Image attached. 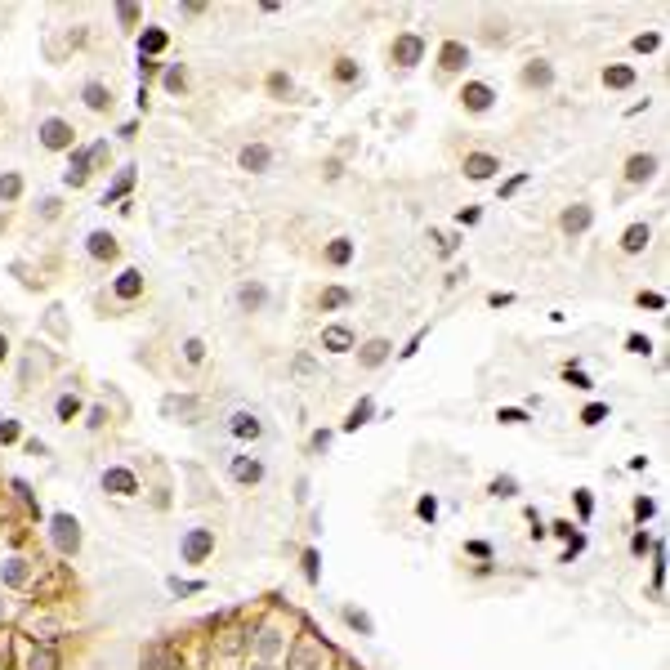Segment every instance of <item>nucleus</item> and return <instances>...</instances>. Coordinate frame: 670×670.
Masks as SVG:
<instances>
[{
  "instance_id": "ddd939ff",
  "label": "nucleus",
  "mask_w": 670,
  "mask_h": 670,
  "mask_svg": "<svg viewBox=\"0 0 670 670\" xmlns=\"http://www.w3.org/2000/svg\"><path fill=\"white\" fill-rule=\"evenodd\" d=\"M148 670H184V657H175L170 648H148Z\"/></svg>"
},
{
  "instance_id": "bb28decb",
  "label": "nucleus",
  "mask_w": 670,
  "mask_h": 670,
  "mask_svg": "<svg viewBox=\"0 0 670 670\" xmlns=\"http://www.w3.org/2000/svg\"><path fill=\"white\" fill-rule=\"evenodd\" d=\"M344 621H349L353 630H362V635H371V630H375V626H371V617H367V612H358V608H344Z\"/></svg>"
},
{
  "instance_id": "de8ad7c7",
  "label": "nucleus",
  "mask_w": 670,
  "mask_h": 670,
  "mask_svg": "<svg viewBox=\"0 0 670 670\" xmlns=\"http://www.w3.org/2000/svg\"><path fill=\"white\" fill-rule=\"evenodd\" d=\"M5 358H9V340L0 335V362H5Z\"/></svg>"
},
{
  "instance_id": "4c0bfd02",
  "label": "nucleus",
  "mask_w": 670,
  "mask_h": 670,
  "mask_svg": "<svg viewBox=\"0 0 670 670\" xmlns=\"http://www.w3.org/2000/svg\"><path fill=\"white\" fill-rule=\"evenodd\" d=\"M170 590H175V594H192V590H201V581H170Z\"/></svg>"
},
{
  "instance_id": "aec40b11",
  "label": "nucleus",
  "mask_w": 670,
  "mask_h": 670,
  "mask_svg": "<svg viewBox=\"0 0 670 670\" xmlns=\"http://www.w3.org/2000/svg\"><path fill=\"white\" fill-rule=\"evenodd\" d=\"M22 670H58V657L50 648H36L27 662H22Z\"/></svg>"
},
{
  "instance_id": "c9c22d12",
  "label": "nucleus",
  "mask_w": 670,
  "mask_h": 670,
  "mask_svg": "<svg viewBox=\"0 0 670 670\" xmlns=\"http://www.w3.org/2000/svg\"><path fill=\"white\" fill-rule=\"evenodd\" d=\"M184 358H188V362H201V358H206V344H201V340H188V344H184Z\"/></svg>"
},
{
  "instance_id": "473e14b6",
  "label": "nucleus",
  "mask_w": 670,
  "mask_h": 670,
  "mask_svg": "<svg viewBox=\"0 0 670 670\" xmlns=\"http://www.w3.org/2000/svg\"><path fill=\"white\" fill-rule=\"evenodd\" d=\"M353 295L349 290H322V309H340V304H349Z\"/></svg>"
},
{
  "instance_id": "b1692460",
  "label": "nucleus",
  "mask_w": 670,
  "mask_h": 670,
  "mask_svg": "<svg viewBox=\"0 0 670 670\" xmlns=\"http://www.w3.org/2000/svg\"><path fill=\"white\" fill-rule=\"evenodd\" d=\"M76 411H81V398H76V394H63V398L54 402V416L63 420V424H67L72 416H76Z\"/></svg>"
},
{
  "instance_id": "a19ab883",
  "label": "nucleus",
  "mask_w": 670,
  "mask_h": 670,
  "mask_svg": "<svg viewBox=\"0 0 670 670\" xmlns=\"http://www.w3.org/2000/svg\"><path fill=\"white\" fill-rule=\"evenodd\" d=\"M304 572H309V581H318V554H304Z\"/></svg>"
},
{
  "instance_id": "37998d69",
  "label": "nucleus",
  "mask_w": 670,
  "mask_h": 670,
  "mask_svg": "<svg viewBox=\"0 0 670 670\" xmlns=\"http://www.w3.org/2000/svg\"><path fill=\"white\" fill-rule=\"evenodd\" d=\"M501 420H505V424H523L528 416H523V411H514V407H509V411H501Z\"/></svg>"
},
{
  "instance_id": "39448f33",
  "label": "nucleus",
  "mask_w": 670,
  "mask_h": 670,
  "mask_svg": "<svg viewBox=\"0 0 670 670\" xmlns=\"http://www.w3.org/2000/svg\"><path fill=\"white\" fill-rule=\"evenodd\" d=\"M460 103H465L469 112H487V107H492V85H483V81L465 85V90H460Z\"/></svg>"
},
{
  "instance_id": "a878e982",
  "label": "nucleus",
  "mask_w": 670,
  "mask_h": 670,
  "mask_svg": "<svg viewBox=\"0 0 670 670\" xmlns=\"http://www.w3.org/2000/svg\"><path fill=\"white\" fill-rule=\"evenodd\" d=\"M27 577H32V568L22 563V558H14V563H5V581H9V586H22Z\"/></svg>"
},
{
  "instance_id": "5701e85b",
  "label": "nucleus",
  "mask_w": 670,
  "mask_h": 670,
  "mask_svg": "<svg viewBox=\"0 0 670 670\" xmlns=\"http://www.w3.org/2000/svg\"><path fill=\"white\" fill-rule=\"evenodd\" d=\"M85 175H90V152H76V156H72V170H67V184L72 188L85 184Z\"/></svg>"
},
{
  "instance_id": "f8f14e48",
  "label": "nucleus",
  "mask_w": 670,
  "mask_h": 670,
  "mask_svg": "<svg viewBox=\"0 0 670 670\" xmlns=\"http://www.w3.org/2000/svg\"><path fill=\"white\" fill-rule=\"evenodd\" d=\"M264 300H268V290H264L260 282H246V286L237 290V304H241V309H246V313H255V309H264Z\"/></svg>"
},
{
  "instance_id": "0eeeda50",
  "label": "nucleus",
  "mask_w": 670,
  "mask_h": 670,
  "mask_svg": "<svg viewBox=\"0 0 670 670\" xmlns=\"http://www.w3.org/2000/svg\"><path fill=\"white\" fill-rule=\"evenodd\" d=\"M268 166H273V148H264V143H246V148H241V170H255V175H260Z\"/></svg>"
},
{
  "instance_id": "2f4dec72",
  "label": "nucleus",
  "mask_w": 670,
  "mask_h": 670,
  "mask_svg": "<svg viewBox=\"0 0 670 670\" xmlns=\"http://www.w3.org/2000/svg\"><path fill=\"white\" fill-rule=\"evenodd\" d=\"M130 179H134V175H130V170H121V179H116V184H112V188H107V192H103V206H107V201H116V197H121V192H126V188H130Z\"/></svg>"
},
{
  "instance_id": "4be33fe9",
  "label": "nucleus",
  "mask_w": 670,
  "mask_h": 670,
  "mask_svg": "<svg viewBox=\"0 0 670 670\" xmlns=\"http://www.w3.org/2000/svg\"><path fill=\"white\" fill-rule=\"evenodd\" d=\"M90 255H94V260H112V255H116V241L107 237V233H94V237H90Z\"/></svg>"
},
{
  "instance_id": "49530a36",
  "label": "nucleus",
  "mask_w": 670,
  "mask_h": 670,
  "mask_svg": "<svg viewBox=\"0 0 670 670\" xmlns=\"http://www.w3.org/2000/svg\"><path fill=\"white\" fill-rule=\"evenodd\" d=\"M639 304H648V309H662L666 300H662V295H652V290H648V295H639Z\"/></svg>"
},
{
  "instance_id": "1a4fd4ad",
  "label": "nucleus",
  "mask_w": 670,
  "mask_h": 670,
  "mask_svg": "<svg viewBox=\"0 0 670 670\" xmlns=\"http://www.w3.org/2000/svg\"><path fill=\"white\" fill-rule=\"evenodd\" d=\"M652 175H657V156L643 152V156H630V161H626V179H630V184H648Z\"/></svg>"
},
{
  "instance_id": "72a5a7b5",
  "label": "nucleus",
  "mask_w": 670,
  "mask_h": 670,
  "mask_svg": "<svg viewBox=\"0 0 670 670\" xmlns=\"http://www.w3.org/2000/svg\"><path fill=\"white\" fill-rule=\"evenodd\" d=\"M367 416H371V402L362 398L358 407H353V416H349V429H358V424H367Z\"/></svg>"
},
{
  "instance_id": "423d86ee",
  "label": "nucleus",
  "mask_w": 670,
  "mask_h": 670,
  "mask_svg": "<svg viewBox=\"0 0 670 670\" xmlns=\"http://www.w3.org/2000/svg\"><path fill=\"white\" fill-rule=\"evenodd\" d=\"M420 54H424V41H420V36H398V41H394V63L411 67Z\"/></svg>"
},
{
  "instance_id": "ea45409f",
  "label": "nucleus",
  "mask_w": 670,
  "mask_h": 670,
  "mask_svg": "<svg viewBox=\"0 0 670 670\" xmlns=\"http://www.w3.org/2000/svg\"><path fill=\"white\" fill-rule=\"evenodd\" d=\"M14 438H18V424L5 420V424H0V443H14Z\"/></svg>"
},
{
  "instance_id": "20e7f679",
  "label": "nucleus",
  "mask_w": 670,
  "mask_h": 670,
  "mask_svg": "<svg viewBox=\"0 0 670 670\" xmlns=\"http://www.w3.org/2000/svg\"><path fill=\"white\" fill-rule=\"evenodd\" d=\"M103 487L112 496H134V492H139V478H134L130 469H107L103 474Z\"/></svg>"
},
{
  "instance_id": "9d476101",
  "label": "nucleus",
  "mask_w": 670,
  "mask_h": 670,
  "mask_svg": "<svg viewBox=\"0 0 670 670\" xmlns=\"http://www.w3.org/2000/svg\"><path fill=\"white\" fill-rule=\"evenodd\" d=\"M558 224H563V233H586L590 228V206H572V210H563V219H558Z\"/></svg>"
},
{
  "instance_id": "c03bdc74",
  "label": "nucleus",
  "mask_w": 670,
  "mask_h": 670,
  "mask_svg": "<svg viewBox=\"0 0 670 670\" xmlns=\"http://www.w3.org/2000/svg\"><path fill=\"white\" fill-rule=\"evenodd\" d=\"M635 50H657V36H652V32H648V36H639V41H635Z\"/></svg>"
},
{
  "instance_id": "f704fd0d",
  "label": "nucleus",
  "mask_w": 670,
  "mask_h": 670,
  "mask_svg": "<svg viewBox=\"0 0 670 670\" xmlns=\"http://www.w3.org/2000/svg\"><path fill=\"white\" fill-rule=\"evenodd\" d=\"M514 492H518V483L509 478V474H505V478H496V483H492V496H514Z\"/></svg>"
},
{
  "instance_id": "2eb2a0df",
  "label": "nucleus",
  "mask_w": 670,
  "mask_h": 670,
  "mask_svg": "<svg viewBox=\"0 0 670 670\" xmlns=\"http://www.w3.org/2000/svg\"><path fill=\"white\" fill-rule=\"evenodd\" d=\"M322 344L331 349V353H344V349H353V335L344 331V326H326V331H322Z\"/></svg>"
},
{
  "instance_id": "58836bf2",
  "label": "nucleus",
  "mask_w": 670,
  "mask_h": 670,
  "mask_svg": "<svg viewBox=\"0 0 670 670\" xmlns=\"http://www.w3.org/2000/svg\"><path fill=\"white\" fill-rule=\"evenodd\" d=\"M166 85H170V90H184V72L170 67V72H166Z\"/></svg>"
},
{
  "instance_id": "7ed1b4c3",
  "label": "nucleus",
  "mask_w": 670,
  "mask_h": 670,
  "mask_svg": "<svg viewBox=\"0 0 670 670\" xmlns=\"http://www.w3.org/2000/svg\"><path fill=\"white\" fill-rule=\"evenodd\" d=\"M41 143H45V148H72V126H67V121H58V116H50L41 126Z\"/></svg>"
},
{
  "instance_id": "f3484780",
  "label": "nucleus",
  "mask_w": 670,
  "mask_h": 670,
  "mask_svg": "<svg viewBox=\"0 0 670 670\" xmlns=\"http://www.w3.org/2000/svg\"><path fill=\"white\" fill-rule=\"evenodd\" d=\"M260 429H264V424L255 420L250 411H237V416H233V434L237 438H260Z\"/></svg>"
},
{
  "instance_id": "4468645a",
  "label": "nucleus",
  "mask_w": 670,
  "mask_h": 670,
  "mask_svg": "<svg viewBox=\"0 0 670 670\" xmlns=\"http://www.w3.org/2000/svg\"><path fill=\"white\" fill-rule=\"evenodd\" d=\"M384 358H389V340H371V344H362V353H358L362 367H380Z\"/></svg>"
},
{
  "instance_id": "c85d7f7f",
  "label": "nucleus",
  "mask_w": 670,
  "mask_h": 670,
  "mask_svg": "<svg viewBox=\"0 0 670 670\" xmlns=\"http://www.w3.org/2000/svg\"><path fill=\"white\" fill-rule=\"evenodd\" d=\"M603 81L621 90V85H635V72H630V67H608V72H603Z\"/></svg>"
},
{
  "instance_id": "393cba45",
  "label": "nucleus",
  "mask_w": 670,
  "mask_h": 670,
  "mask_svg": "<svg viewBox=\"0 0 670 670\" xmlns=\"http://www.w3.org/2000/svg\"><path fill=\"white\" fill-rule=\"evenodd\" d=\"M326 260H331V264H349V260H353V246H349V237L331 241V246H326Z\"/></svg>"
},
{
  "instance_id": "e433bc0d",
  "label": "nucleus",
  "mask_w": 670,
  "mask_h": 670,
  "mask_svg": "<svg viewBox=\"0 0 670 670\" xmlns=\"http://www.w3.org/2000/svg\"><path fill=\"white\" fill-rule=\"evenodd\" d=\"M161 45H166V32H156V27L143 32V50H161Z\"/></svg>"
},
{
  "instance_id": "412c9836",
  "label": "nucleus",
  "mask_w": 670,
  "mask_h": 670,
  "mask_svg": "<svg viewBox=\"0 0 670 670\" xmlns=\"http://www.w3.org/2000/svg\"><path fill=\"white\" fill-rule=\"evenodd\" d=\"M465 63H469L465 45H456V41H452V45H443V67H447V72H456V67H465Z\"/></svg>"
},
{
  "instance_id": "a18cd8bd",
  "label": "nucleus",
  "mask_w": 670,
  "mask_h": 670,
  "mask_svg": "<svg viewBox=\"0 0 670 670\" xmlns=\"http://www.w3.org/2000/svg\"><path fill=\"white\" fill-rule=\"evenodd\" d=\"M335 72H340V81H353V63H349V58H340Z\"/></svg>"
},
{
  "instance_id": "6e6552de",
  "label": "nucleus",
  "mask_w": 670,
  "mask_h": 670,
  "mask_svg": "<svg viewBox=\"0 0 670 670\" xmlns=\"http://www.w3.org/2000/svg\"><path fill=\"white\" fill-rule=\"evenodd\" d=\"M496 170H501V161H496V156H487V152H469V156H465V175H469V179H492Z\"/></svg>"
},
{
  "instance_id": "6ab92c4d",
  "label": "nucleus",
  "mask_w": 670,
  "mask_h": 670,
  "mask_svg": "<svg viewBox=\"0 0 670 670\" xmlns=\"http://www.w3.org/2000/svg\"><path fill=\"white\" fill-rule=\"evenodd\" d=\"M139 290H143V277L134 273V268H130V273H121V277H116V295H121V300H134V295H139Z\"/></svg>"
},
{
  "instance_id": "f03ea898",
  "label": "nucleus",
  "mask_w": 670,
  "mask_h": 670,
  "mask_svg": "<svg viewBox=\"0 0 670 670\" xmlns=\"http://www.w3.org/2000/svg\"><path fill=\"white\" fill-rule=\"evenodd\" d=\"M210 550H215V532H210V528L188 532V541H184V563H201Z\"/></svg>"
},
{
  "instance_id": "7c9ffc66",
  "label": "nucleus",
  "mask_w": 670,
  "mask_h": 670,
  "mask_svg": "<svg viewBox=\"0 0 670 670\" xmlns=\"http://www.w3.org/2000/svg\"><path fill=\"white\" fill-rule=\"evenodd\" d=\"M18 192H22V179H18V175H5V179H0V197H5V201H14Z\"/></svg>"
},
{
  "instance_id": "9b49d317",
  "label": "nucleus",
  "mask_w": 670,
  "mask_h": 670,
  "mask_svg": "<svg viewBox=\"0 0 670 670\" xmlns=\"http://www.w3.org/2000/svg\"><path fill=\"white\" fill-rule=\"evenodd\" d=\"M233 478H237V483H260V478H264V465H260L255 456H237V460H233Z\"/></svg>"
},
{
  "instance_id": "a211bd4d",
  "label": "nucleus",
  "mask_w": 670,
  "mask_h": 670,
  "mask_svg": "<svg viewBox=\"0 0 670 670\" xmlns=\"http://www.w3.org/2000/svg\"><path fill=\"white\" fill-rule=\"evenodd\" d=\"M648 237H652V233H648V224H635V228H626L621 246H626L630 255H635V250H643V246H648Z\"/></svg>"
},
{
  "instance_id": "c756f323",
  "label": "nucleus",
  "mask_w": 670,
  "mask_h": 670,
  "mask_svg": "<svg viewBox=\"0 0 670 670\" xmlns=\"http://www.w3.org/2000/svg\"><path fill=\"white\" fill-rule=\"evenodd\" d=\"M523 85H550V67H545V63H532L528 72H523Z\"/></svg>"
},
{
  "instance_id": "dca6fc26",
  "label": "nucleus",
  "mask_w": 670,
  "mask_h": 670,
  "mask_svg": "<svg viewBox=\"0 0 670 670\" xmlns=\"http://www.w3.org/2000/svg\"><path fill=\"white\" fill-rule=\"evenodd\" d=\"M107 103H112V94H107V85H103V81H90V85H85V107L103 112Z\"/></svg>"
},
{
  "instance_id": "cd10ccee",
  "label": "nucleus",
  "mask_w": 670,
  "mask_h": 670,
  "mask_svg": "<svg viewBox=\"0 0 670 670\" xmlns=\"http://www.w3.org/2000/svg\"><path fill=\"white\" fill-rule=\"evenodd\" d=\"M255 648H260V657H273L277 648H282V639H277L273 630H260V639H255Z\"/></svg>"
},
{
  "instance_id": "79ce46f5",
  "label": "nucleus",
  "mask_w": 670,
  "mask_h": 670,
  "mask_svg": "<svg viewBox=\"0 0 670 670\" xmlns=\"http://www.w3.org/2000/svg\"><path fill=\"white\" fill-rule=\"evenodd\" d=\"M563 375H568V380H572V384H577V389H590V380H586V375H581V371H572V367H568Z\"/></svg>"
},
{
  "instance_id": "f257e3e1",
  "label": "nucleus",
  "mask_w": 670,
  "mask_h": 670,
  "mask_svg": "<svg viewBox=\"0 0 670 670\" xmlns=\"http://www.w3.org/2000/svg\"><path fill=\"white\" fill-rule=\"evenodd\" d=\"M54 545H58V554H76L81 550V523L72 518V514H54Z\"/></svg>"
},
{
  "instance_id": "09e8293b",
  "label": "nucleus",
  "mask_w": 670,
  "mask_h": 670,
  "mask_svg": "<svg viewBox=\"0 0 670 670\" xmlns=\"http://www.w3.org/2000/svg\"><path fill=\"white\" fill-rule=\"evenodd\" d=\"M250 670H273V666H268V662H255V666H250Z\"/></svg>"
}]
</instances>
